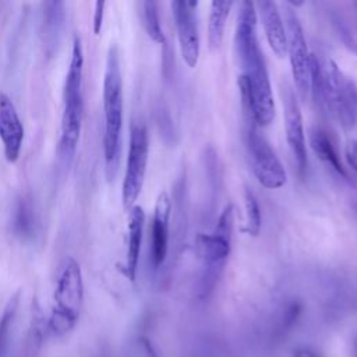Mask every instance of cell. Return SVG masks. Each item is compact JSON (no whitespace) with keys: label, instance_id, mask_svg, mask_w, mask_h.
Segmentation results:
<instances>
[{"label":"cell","instance_id":"16","mask_svg":"<svg viewBox=\"0 0 357 357\" xmlns=\"http://www.w3.org/2000/svg\"><path fill=\"white\" fill-rule=\"evenodd\" d=\"M310 144H311V148L315 152V155L322 162H325L329 167H332L337 174H340L343 177L347 176L331 138L328 137V134L324 130H321L318 127L311 128L310 130Z\"/></svg>","mask_w":357,"mask_h":357},{"label":"cell","instance_id":"20","mask_svg":"<svg viewBox=\"0 0 357 357\" xmlns=\"http://www.w3.org/2000/svg\"><path fill=\"white\" fill-rule=\"evenodd\" d=\"M244 201H245V218H247V226L244 230L250 236L257 237L261 231V209H259L255 194L248 187H245V191H244Z\"/></svg>","mask_w":357,"mask_h":357},{"label":"cell","instance_id":"13","mask_svg":"<svg viewBox=\"0 0 357 357\" xmlns=\"http://www.w3.org/2000/svg\"><path fill=\"white\" fill-rule=\"evenodd\" d=\"M170 198L167 192L162 191L158 195L152 226H151V259L155 268H159L167 255L169 248V216H170Z\"/></svg>","mask_w":357,"mask_h":357},{"label":"cell","instance_id":"15","mask_svg":"<svg viewBox=\"0 0 357 357\" xmlns=\"http://www.w3.org/2000/svg\"><path fill=\"white\" fill-rule=\"evenodd\" d=\"M145 223V212L139 205H134L128 211V238H127V255H126V275L130 280L135 279L141 244H142V233Z\"/></svg>","mask_w":357,"mask_h":357},{"label":"cell","instance_id":"24","mask_svg":"<svg viewBox=\"0 0 357 357\" xmlns=\"http://www.w3.org/2000/svg\"><path fill=\"white\" fill-rule=\"evenodd\" d=\"M344 158L351 170L357 174V139H349L344 145Z\"/></svg>","mask_w":357,"mask_h":357},{"label":"cell","instance_id":"8","mask_svg":"<svg viewBox=\"0 0 357 357\" xmlns=\"http://www.w3.org/2000/svg\"><path fill=\"white\" fill-rule=\"evenodd\" d=\"M148 151L149 144L146 128L139 123L132 124L130 131L126 173L121 185V202L126 211H130L135 205V201L141 194L148 163Z\"/></svg>","mask_w":357,"mask_h":357},{"label":"cell","instance_id":"1","mask_svg":"<svg viewBox=\"0 0 357 357\" xmlns=\"http://www.w3.org/2000/svg\"><path fill=\"white\" fill-rule=\"evenodd\" d=\"M234 47L241 64V75L248 82L254 120L257 126H269L275 117V100L266 63L257 36V10L252 1L240 3Z\"/></svg>","mask_w":357,"mask_h":357},{"label":"cell","instance_id":"27","mask_svg":"<svg viewBox=\"0 0 357 357\" xmlns=\"http://www.w3.org/2000/svg\"><path fill=\"white\" fill-rule=\"evenodd\" d=\"M353 6H354V7H356V10H357V1H354V3H353Z\"/></svg>","mask_w":357,"mask_h":357},{"label":"cell","instance_id":"23","mask_svg":"<svg viewBox=\"0 0 357 357\" xmlns=\"http://www.w3.org/2000/svg\"><path fill=\"white\" fill-rule=\"evenodd\" d=\"M45 7V26L47 32L56 33L59 32L63 20H64V10L61 1H46Z\"/></svg>","mask_w":357,"mask_h":357},{"label":"cell","instance_id":"10","mask_svg":"<svg viewBox=\"0 0 357 357\" xmlns=\"http://www.w3.org/2000/svg\"><path fill=\"white\" fill-rule=\"evenodd\" d=\"M84 300V282L78 262L73 257H66L59 268L54 301L56 310L78 315Z\"/></svg>","mask_w":357,"mask_h":357},{"label":"cell","instance_id":"18","mask_svg":"<svg viewBox=\"0 0 357 357\" xmlns=\"http://www.w3.org/2000/svg\"><path fill=\"white\" fill-rule=\"evenodd\" d=\"M20 296L18 293L11 297L8 304L6 305L1 317H0V357H7L10 349V337L11 331L15 321V314L18 308Z\"/></svg>","mask_w":357,"mask_h":357},{"label":"cell","instance_id":"6","mask_svg":"<svg viewBox=\"0 0 357 357\" xmlns=\"http://www.w3.org/2000/svg\"><path fill=\"white\" fill-rule=\"evenodd\" d=\"M234 223L233 204H227L219 215L213 231L208 236H199L198 247L205 261V279L206 286L219 278L231 248V233Z\"/></svg>","mask_w":357,"mask_h":357},{"label":"cell","instance_id":"12","mask_svg":"<svg viewBox=\"0 0 357 357\" xmlns=\"http://www.w3.org/2000/svg\"><path fill=\"white\" fill-rule=\"evenodd\" d=\"M0 139L7 162L14 163L20 158L24 141V126L11 98L0 92Z\"/></svg>","mask_w":357,"mask_h":357},{"label":"cell","instance_id":"26","mask_svg":"<svg viewBox=\"0 0 357 357\" xmlns=\"http://www.w3.org/2000/svg\"><path fill=\"white\" fill-rule=\"evenodd\" d=\"M92 357H109V356H107V353H106V351H100V353H96V354H93Z\"/></svg>","mask_w":357,"mask_h":357},{"label":"cell","instance_id":"2","mask_svg":"<svg viewBox=\"0 0 357 357\" xmlns=\"http://www.w3.org/2000/svg\"><path fill=\"white\" fill-rule=\"evenodd\" d=\"M82 77H84V50L81 38L74 36L71 60L64 82V106L61 114L59 156L64 165L73 160L81 135L84 96H82Z\"/></svg>","mask_w":357,"mask_h":357},{"label":"cell","instance_id":"22","mask_svg":"<svg viewBox=\"0 0 357 357\" xmlns=\"http://www.w3.org/2000/svg\"><path fill=\"white\" fill-rule=\"evenodd\" d=\"M14 229L21 236H29L33 229V211L31 201L22 198L18 201L14 215Z\"/></svg>","mask_w":357,"mask_h":357},{"label":"cell","instance_id":"17","mask_svg":"<svg viewBox=\"0 0 357 357\" xmlns=\"http://www.w3.org/2000/svg\"><path fill=\"white\" fill-rule=\"evenodd\" d=\"M231 6V1L213 0L211 3V11L208 18V43L211 49H218L223 42L226 21L230 14Z\"/></svg>","mask_w":357,"mask_h":357},{"label":"cell","instance_id":"7","mask_svg":"<svg viewBox=\"0 0 357 357\" xmlns=\"http://www.w3.org/2000/svg\"><path fill=\"white\" fill-rule=\"evenodd\" d=\"M245 126L247 149L251 159L252 172L258 183L268 190L283 187L287 180V174L278 155L265 139V137L261 135L255 123H245Z\"/></svg>","mask_w":357,"mask_h":357},{"label":"cell","instance_id":"19","mask_svg":"<svg viewBox=\"0 0 357 357\" xmlns=\"http://www.w3.org/2000/svg\"><path fill=\"white\" fill-rule=\"evenodd\" d=\"M142 21H144V28L148 33V36L156 42L163 45L165 43V33L160 26V18H159V10H158V3L156 1H142Z\"/></svg>","mask_w":357,"mask_h":357},{"label":"cell","instance_id":"4","mask_svg":"<svg viewBox=\"0 0 357 357\" xmlns=\"http://www.w3.org/2000/svg\"><path fill=\"white\" fill-rule=\"evenodd\" d=\"M321 100L326 103L344 130L357 124V85L331 59H319Z\"/></svg>","mask_w":357,"mask_h":357},{"label":"cell","instance_id":"5","mask_svg":"<svg viewBox=\"0 0 357 357\" xmlns=\"http://www.w3.org/2000/svg\"><path fill=\"white\" fill-rule=\"evenodd\" d=\"M282 17L286 26V53L289 54L296 92L305 100L311 91V53L308 52L304 31L296 10L284 3Z\"/></svg>","mask_w":357,"mask_h":357},{"label":"cell","instance_id":"11","mask_svg":"<svg viewBox=\"0 0 357 357\" xmlns=\"http://www.w3.org/2000/svg\"><path fill=\"white\" fill-rule=\"evenodd\" d=\"M282 99H283V117H284L287 144L300 173L304 174L307 167V148H305L303 116H301L300 105L297 102V96L293 88L287 84H284V86L282 88Z\"/></svg>","mask_w":357,"mask_h":357},{"label":"cell","instance_id":"25","mask_svg":"<svg viewBox=\"0 0 357 357\" xmlns=\"http://www.w3.org/2000/svg\"><path fill=\"white\" fill-rule=\"evenodd\" d=\"M105 1H96L95 3V13H93V33L99 35L102 29V22H103V14H105Z\"/></svg>","mask_w":357,"mask_h":357},{"label":"cell","instance_id":"9","mask_svg":"<svg viewBox=\"0 0 357 357\" xmlns=\"http://www.w3.org/2000/svg\"><path fill=\"white\" fill-rule=\"evenodd\" d=\"M198 1H172V14L174 18L177 40L184 63L194 68L199 59V33L195 8Z\"/></svg>","mask_w":357,"mask_h":357},{"label":"cell","instance_id":"21","mask_svg":"<svg viewBox=\"0 0 357 357\" xmlns=\"http://www.w3.org/2000/svg\"><path fill=\"white\" fill-rule=\"evenodd\" d=\"M77 321H78V315L53 308L49 322H47V331L53 336L61 337V336L67 335L70 331H73Z\"/></svg>","mask_w":357,"mask_h":357},{"label":"cell","instance_id":"14","mask_svg":"<svg viewBox=\"0 0 357 357\" xmlns=\"http://www.w3.org/2000/svg\"><path fill=\"white\" fill-rule=\"evenodd\" d=\"M255 10L259 13L262 26L269 47L278 57L286 54V26L283 22L282 13L275 1H258L254 3Z\"/></svg>","mask_w":357,"mask_h":357},{"label":"cell","instance_id":"3","mask_svg":"<svg viewBox=\"0 0 357 357\" xmlns=\"http://www.w3.org/2000/svg\"><path fill=\"white\" fill-rule=\"evenodd\" d=\"M103 152L106 174L109 178H113L119 165L123 128V78L119 49L114 45L109 47L106 57V68L103 75Z\"/></svg>","mask_w":357,"mask_h":357}]
</instances>
